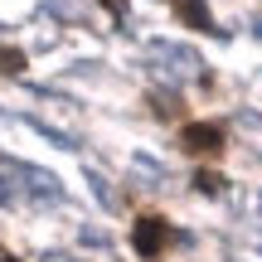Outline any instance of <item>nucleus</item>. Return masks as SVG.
Returning <instances> with one entry per match:
<instances>
[{
    "label": "nucleus",
    "instance_id": "obj_3",
    "mask_svg": "<svg viewBox=\"0 0 262 262\" xmlns=\"http://www.w3.org/2000/svg\"><path fill=\"white\" fill-rule=\"evenodd\" d=\"M170 5H175V15L180 19H185V25L189 29H204V34H214V15H209V5H204V0H170Z\"/></svg>",
    "mask_w": 262,
    "mask_h": 262
},
{
    "label": "nucleus",
    "instance_id": "obj_5",
    "mask_svg": "<svg viewBox=\"0 0 262 262\" xmlns=\"http://www.w3.org/2000/svg\"><path fill=\"white\" fill-rule=\"evenodd\" d=\"M194 189H199V194H219V189H224V175H219V170H199Z\"/></svg>",
    "mask_w": 262,
    "mask_h": 262
},
{
    "label": "nucleus",
    "instance_id": "obj_2",
    "mask_svg": "<svg viewBox=\"0 0 262 262\" xmlns=\"http://www.w3.org/2000/svg\"><path fill=\"white\" fill-rule=\"evenodd\" d=\"M180 146H185V156H219L228 146V131L219 122H189L180 131Z\"/></svg>",
    "mask_w": 262,
    "mask_h": 262
},
{
    "label": "nucleus",
    "instance_id": "obj_1",
    "mask_svg": "<svg viewBox=\"0 0 262 262\" xmlns=\"http://www.w3.org/2000/svg\"><path fill=\"white\" fill-rule=\"evenodd\" d=\"M170 243H175V228H170L165 214H141L136 219V228H131V248H136V257L156 262V257H165Z\"/></svg>",
    "mask_w": 262,
    "mask_h": 262
},
{
    "label": "nucleus",
    "instance_id": "obj_7",
    "mask_svg": "<svg viewBox=\"0 0 262 262\" xmlns=\"http://www.w3.org/2000/svg\"><path fill=\"white\" fill-rule=\"evenodd\" d=\"M0 262H15V257H0Z\"/></svg>",
    "mask_w": 262,
    "mask_h": 262
},
{
    "label": "nucleus",
    "instance_id": "obj_4",
    "mask_svg": "<svg viewBox=\"0 0 262 262\" xmlns=\"http://www.w3.org/2000/svg\"><path fill=\"white\" fill-rule=\"evenodd\" d=\"M25 49H10V44H0V73H25Z\"/></svg>",
    "mask_w": 262,
    "mask_h": 262
},
{
    "label": "nucleus",
    "instance_id": "obj_6",
    "mask_svg": "<svg viewBox=\"0 0 262 262\" xmlns=\"http://www.w3.org/2000/svg\"><path fill=\"white\" fill-rule=\"evenodd\" d=\"M102 5H107V10H112V15H117V19H126V0H102Z\"/></svg>",
    "mask_w": 262,
    "mask_h": 262
}]
</instances>
